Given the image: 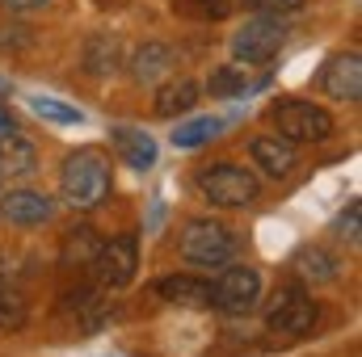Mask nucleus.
<instances>
[{"label":"nucleus","mask_w":362,"mask_h":357,"mask_svg":"<svg viewBox=\"0 0 362 357\" xmlns=\"http://www.w3.org/2000/svg\"><path fill=\"white\" fill-rule=\"evenodd\" d=\"M13 131H17V122L8 118V109H0V139H4V135H13Z\"/></svg>","instance_id":"cd10ccee"},{"label":"nucleus","mask_w":362,"mask_h":357,"mask_svg":"<svg viewBox=\"0 0 362 357\" xmlns=\"http://www.w3.org/2000/svg\"><path fill=\"white\" fill-rule=\"evenodd\" d=\"M358 214H362V206H358V202H350V210L337 219V240H346L350 248L358 244Z\"/></svg>","instance_id":"393cba45"},{"label":"nucleus","mask_w":362,"mask_h":357,"mask_svg":"<svg viewBox=\"0 0 362 357\" xmlns=\"http://www.w3.org/2000/svg\"><path fill=\"white\" fill-rule=\"evenodd\" d=\"M118 63H122V42L114 34H93L89 47H85V68L93 76H110Z\"/></svg>","instance_id":"f3484780"},{"label":"nucleus","mask_w":362,"mask_h":357,"mask_svg":"<svg viewBox=\"0 0 362 357\" xmlns=\"http://www.w3.org/2000/svg\"><path fill=\"white\" fill-rule=\"evenodd\" d=\"M249 156H253V164L266 169L270 177H291L295 164H299L295 143H286L282 135H257V139L249 143Z\"/></svg>","instance_id":"9b49d317"},{"label":"nucleus","mask_w":362,"mask_h":357,"mask_svg":"<svg viewBox=\"0 0 362 357\" xmlns=\"http://www.w3.org/2000/svg\"><path fill=\"white\" fill-rule=\"evenodd\" d=\"M0 214H4L8 223H17V227H38V223H47V219L55 214V206H51V198L38 193V189H13V193L0 202Z\"/></svg>","instance_id":"9d476101"},{"label":"nucleus","mask_w":362,"mask_h":357,"mask_svg":"<svg viewBox=\"0 0 362 357\" xmlns=\"http://www.w3.org/2000/svg\"><path fill=\"white\" fill-rule=\"evenodd\" d=\"M30 109H34L38 118H47V122H59V126H81V122H85V114H81L76 105L55 101V97H34V101H30Z\"/></svg>","instance_id":"412c9836"},{"label":"nucleus","mask_w":362,"mask_h":357,"mask_svg":"<svg viewBox=\"0 0 362 357\" xmlns=\"http://www.w3.org/2000/svg\"><path fill=\"white\" fill-rule=\"evenodd\" d=\"M185 8L202 21H219V17L232 13V0H185Z\"/></svg>","instance_id":"b1692460"},{"label":"nucleus","mask_w":362,"mask_h":357,"mask_svg":"<svg viewBox=\"0 0 362 357\" xmlns=\"http://www.w3.org/2000/svg\"><path fill=\"white\" fill-rule=\"evenodd\" d=\"M316 315H320L316 303H312L299 286H282V290H274L266 324H270V332H278V337H303V332H312Z\"/></svg>","instance_id":"0eeeda50"},{"label":"nucleus","mask_w":362,"mask_h":357,"mask_svg":"<svg viewBox=\"0 0 362 357\" xmlns=\"http://www.w3.org/2000/svg\"><path fill=\"white\" fill-rule=\"evenodd\" d=\"M257 294H262V273L257 269L228 265L211 286V307H219L228 315H245V311H253Z\"/></svg>","instance_id":"423d86ee"},{"label":"nucleus","mask_w":362,"mask_h":357,"mask_svg":"<svg viewBox=\"0 0 362 357\" xmlns=\"http://www.w3.org/2000/svg\"><path fill=\"white\" fill-rule=\"evenodd\" d=\"M47 0H0V8H8V13H30V8H42Z\"/></svg>","instance_id":"bb28decb"},{"label":"nucleus","mask_w":362,"mask_h":357,"mask_svg":"<svg viewBox=\"0 0 362 357\" xmlns=\"http://www.w3.org/2000/svg\"><path fill=\"white\" fill-rule=\"evenodd\" d=\"M156 294L177 307H211V282L189 277V273H173V277L156 282Z\"/></svg>","instance_id":"f8f14e48"},{"label":"nucleus","mask_w":362,"mask_h":357,"mask_svg":"<svg viewBox=\"0 0 362 357\" xmlns=\"http://www.w3.org/2000/svg\"><path fill=\"white\" fill-rule=\"evenodd\" d=\"M194 105H198V85H194L189 76H177V80L160 85V92H156V114H160V118L189 114Z\"/></svg>","instance_id":"dca6fc26"},{"label":"nucleus","mask_w":362,"mask_h":357,"mask_svg":"<svg viewBox=\"0 0 362 357\" xmlns=\"http://www.w3.org/2000/svg\"><path fill=\"white\" fill-rule=\"evenodd\" d=\"M282 42H286V25H282L278 17H270V13L245 21V25L232 34V51H236V59H245V63H270L274 55L282 51Z\"/></svg>","instance_id":"39448f33"},{"label":"nucleus","mask_w":362,"mask_h":357,"mask_svg":"<svg viewBox=\"0 0 362 357\" xmlns=\"http://www.w3.org/2000/svg\"><path fill=\"white\" fill-rule=\"evenodd\" d=\"M25 298L13 290V286H0V332H17L25 328Z\"/></svg>","instance_id":"5701e85b"},{"label":"nucleus","mask_w":362,"mask_h":357,"mask_svg":"<svg viewBox=\"0 0 362 357\" xmlns=\"http://www.w3.org/2000/svg\"><path fill=\"white\" fill-rule=\"evenodd\" d=\"M59 193L72 210H93L105 202L110 193V160L97 152V147H81L64 160V173H59Z\"/></svg>","instance_id":"f257e3e1"},{"label":"nucleus","mask_w":362,"mask_h":357,"mask_svg":"<svg viewBox=\"0 0 362 357\" xmlns=\"http://www.w3.org/2000/svg\"><path fill=\"white\" fill-rule=\"evenodd\" d=\"M198 189H202L215 206H232V210L257 202V193H262L257 177H253L249 169H240V164H211V169H202V173H198Z\"/></svg>","instance_id":"20e7f679"},{"label":"nucleus","mask_w":362,"mask_h":357,"mask_svg":"<svg viewBox=\"0 0 362 357\" xmlns=\"http://www.w3.org/2000/svg\"><path fill=\"white\" fill-rule=\"evenodd\" d=\"M97 248H101V240H97L93 227H76V231H68V240H64V265H93Z\"/></svg>","instance_id":"a211bd4d"},{"label":"nucleus","mask_w":362,"mask_h":357,"mask_svg":"<svg viewBox=\"0 0 362 357\" xmlns=\"http://www.w3.org/2000/svg\"><path fill=\"white\" fill-rule=\"evenodd\" d=\"M93 269H97V282L110 286V290H122L135 282V269H139V244L135 236H114L97 248L93 257Z\"/></svg>","instance_id":"6e6552de"},{"label":"nucleus","mask_w":362,"mask_h":357,"mask_svg":"<svg viewBox=\"0 0 362 357\" xmlns=\"http://www.w3.org/2000/svg\"><path fill=\"white\" fill-rule=\"evenodd\" d=\"M223 131V122L219 118H189V122H181L177 131H173V147H198V143H206V139H215Z\"/></svg>","instance_id":"aec40b11"},{"label":"nucleus","mask_w":362,"mask_h":357,"mask_svg":"<svg viewBox=\"0 0 362 357\" xmlns=\"http://www.w3.org/2000/svg\"><path fill=\"white\" fill-rule=\"evenodd\" d=\"M181 257L198 269H219L236 257V236L215 219H189L181 227Z\"/></svg>","instance_id":"f03ea898"},{"label":"nucleus","mask_w":362,"mask_h":357,"mask_svg":"<svg viewBox=\"0 0 362 357\" xmlns=\"http://www.w3.org/2000/svg\"><path fill=\"white\" fill-rule=\"evenodd\" d=\"M274 126H278V135H282L286 143H325V139L333 135V114L320 109L316 101L291 97V101H278Z\"/></svg>","instance_id":"7ed1b4c3"},{"label":"nucleus","mask_w":362,"mask_h":357,"mask_svg":"<svg viewBox=\"0 0 362 357\" xmlns=\"http://www.w3.org/2000/svg\"><path fill=\"white\" fill-rule=\"evenodd\" d=\"M114 147L118 156L131 164V169H152L156 164V139L148 131H135V126H114Z\"/></svg>","instance_id":"ddd939ff"},{"label":"nucleus","mask_w":362,"mask_h":357,"mask_svg":"<svg viewBox=\"0 0 362 357\" xmlns=\"http://www.w3.org/2000/svg\"><path fill=\"white\" fill-rule=\"evenodd\" d=\"M206 89H211V97H236V92L249 89V72H245V68H236V63L215 68V72H211V80H206Z\"/></svg>","instance_id":"4be33fe9"},{"label":"nucleus","mask_w":362,"mask_h":357,"mask_svg":"<svg viewBox=\"0 0 362 357\" xmlns=\"http://www.w3.org/2000/svg\"><path fill=\"white\" fill-rule=\"evenodd\" d=\"M245 4H253L257 13H270V17H278V13H295V8H303V0H245Z\"/></svg>","instance_id":"a878e982"},{"label":"nucleus","mask_w":362,"mask_h":357,"mask_svg":"<svg viewBox=\"0 0 362 357\" xmlns=\"http://www.w3.org/2000/svg\"><path fill=\"white\" fill-rule=\"evenodd\" d=\"M173 68V51L165 42H144L135 55H131V76L139 85H152V80H165Z\"/></svg>","instance_id":"4468645a"},{"label":"nucleus","mask_w":362,"mask_h":357,"mask_svg":"<svg viewBox=\"0 0 362 357\" xmlns=\"http://www.w3.org/2000/svg\"><path fill=\"white\" fill-rule=\"evenodd\" d=\"M25 173H34V143L21 131H13L0 139V177H25Z\"/></svg>","instance_id":"2eb2a0df"},{"label":"nucleus","mask_w":362,"mask_h":357,"mask_svg":"<svg viewBox=\"0 0 362 357\" xmlns=\"http://www.w3.org/2000/svg\"><path fill=\"white\" fill-rule=\"evenodd\" d=\"M295 269L312 282H333L337 277V261L325 253V248H299L295 253Z\"/></svg>","instance_id":"6ab92c4d"},{"label":"nucleus","mask_w":362,"mask_h":357,"mask_svg":"<svg viewBox=\"0 0 362 357\" xmlns=\"http://www.w3.org/2000/svg\"><path fill=\"white\" fill-rule=\"evenodd\" d=\"M320 89L329 92L333 101H358L362 97V59L358 51H346L337 59H329L325 76H320Z\"/></svg>","instance_id":"1a4fd4ad"}]
</instances>
